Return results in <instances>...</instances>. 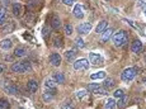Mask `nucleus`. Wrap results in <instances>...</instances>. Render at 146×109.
Segmentation results:
<instances>
[{
    "instance_id": "nucleus-44",
    "label": "nucleus",
    "mask_w": 146,
    "mask_h": 109,
    "mask_svg": "<svg viewBox=\"0 0 146 109\" xmlns=\"http://www.w3.org/2000/svg\"><path fill=\"white\" fill-rule=\"evenodd\" d=\"M145 62H146V55H145Z\"/></svg>"
},
{
    "instance_id": "nucleus-3",
    "label": "nucleus",
    "mask_w": 146,
    "mask_h": 109,
    "mask_svg": "<svg viewBox=\"0 0 146 109\" xmlns=\"http://www.w3.org/2000/svg\"><path fill=\"white\" fill-rule=\"evenodd\" d=\"M103 62H104V58L102 57V55L95 54V52H92L89 54V63H92L93 66H102Z\"/></svg>"
},
{
    "instance_id": "nucleus-38",
    "label": "nucleus",
    "mask_w": 146,
    "mask_h": 109,
    "mask_svg": "<svg viewBox=\"0 0 146 109\" xmlns=\"http://www.w3.org/2000/svg\"><path fill=\"white\" fill-rule=\"evenodd\" d=\"M75 1H76V0H62L64 4H65V5H69V7H70V5H74Z\"/></svg>"
},
{
    "instance_id": "nucleus-32",
    "label": "nucleus",
    "mask_w": 146,
    "mask_h": 109,
    "mask_svg": "<svg viewBox=\"0 0 146 109\" xmlns=\"http://www.w3.org/2000/svg\"><path fill=\"white\" fill-rule=\"evenodd\" d=\"M22 65H23L24 72H29L31 70H32V63H31V61H23Z\"/></svg>"
},
{
    "instance_id": "nucleus-7",
    "label": "nucleus",
    "mask_w": 146,
    "mask_h": 109,
    "mask_svg": "<svg viewBox=\"0 0 146 109\" xmlns=\"http://www.w3.org/2000/svg\"><path fill=\"white\" fill-rule=\"evenodd\" d=\"M50 24H51L52 29H57L61 26V19L58 18V15L56 13H53L51 17H50Z\"/></svg>"
},
{
    "instance_id": "nucleus-18",
    "label": "nucleus",
    "mask_w": 146,
    "mask_h": 109,
    "mask_svg": "<svg viewBox=\"0 0 146 109\" xmlns=\"http://www.w3.org/2000/svg\"><path fill=\"white\" fill-rule=\"evenodd\" d=\"M7 15H8L7 8H5V7H0V26H4V24H5Z\"/></svg>"
},
{
    "instance_id": "nucleus-9",
    "label": "nucleus",
    "mask_w": 146,
    "mask_h": 109,
    "mask_svg": "<svg viewBox=\"0 0 146 109\" xmlns=\"http://www.w3.org/2000/svg\"><path fill=\"white\" fill-rule=\"evenodd\" d=\"M3 89H4V91L7 94H9V95H17L18 94V89H17V86L14 85V84H4V86H3Z\"/></svg>"
},
{
    "instance_id": "nucleus-12",
    "label": "nucleus",
    "mask_w": 146,
    "mask_h": 109,
    "mask_svg": "<svg viewBox=\"0 0 146 109\" xmlns=\"http://www.w3.org/2000/svg\"><path fill=\"white\" fill-rule=\"evenodd\" d=\"M27 90L29 94H35L38 90V83L36 80H29L27 83Z\"/></svg>"
},
{
    "instance_id": "nucleus-29",
    "label": "nucleus",
    "mask_w": 146,
    "mask_h": 109,
    "mask_svg": "<svg viewBox=\"0 0 146 109\" xmlns=\"http://www.w3.org/2000/svg\"><path fill=\"white\" fill-rule=\"evenodd\" d=\"M127 102H128V96L127 95H123L122 98H119V100H118V103H117V107H119V108H123L126 104H127Z\"/></svg>"
},
{
    "instance_id": "nucleus-21",
    "label": "nucleus",
    "mask_w": 146,
    "mask_h": 109,
    "mask_svg": "<svg viewBox=\"0 0 146 109\" xmlns=\"http://www.w3.org/2000/svg\"><path fill=\"white\" fill-rule=\"evenodd\" d=\"M52 43L55 47H57V48H60V47H62L64 44V41H62V37H61L60 34H55L52 38Z\"/></svg>"
},
{
    "instance_id": "nucleus-5",
    "label": "nucleus",
    "mask_w": 146,
    "mask_h": 109,
    "mask_svg": "<svg viewBox=\"0 0 146 109\" xmlns=\"http://www.w3.org/2000/svg\"><path fill=\"white\" fill-rule=\"evenodd\" d=\"M72 14H74L75 18L78 19H83L84 15H85V8H84L83 4H76L74 7V10H72Z\"/></svg>"
},
{
    "instance_id": "nucleus-34",
    "label": "nucleus",
    "mask_w": 146,
    "mask_h": 109,
    "mask_svg": "<svg viewBox=\"0 0 146 109\" xmlns=\"http://www.w3.org/2000/svg\"><path fill=\"white\" fill-rule=\"evenodd\" d=\"M86 94H88V91L86 90H79V91L75 93V96H76L78 99H83V98L86 96Z\"/></svg>"
},
{
    "instance_id": "nucleus-24",
    "label": "nucleus",
    "mask_w": 146,
    "mask_h": 109,
    "mask_svg": "<svg viewBox=\"0 0 146 109\" xmlns=\"http://www.w3.org/2000/svg\"><path fill=\"white\" fill-rule=\"evenodd\" d=\"M15 29V23L14 22H9L8 24H4V28H3V33H10Z\"/></svg>"
},
{
    "instance_id": "nucleus-43",
    "label": "nucleus",
    "mask_w": 146,
    "mask_h": 109,
    "mask_svg": "<svg viewBox=\"0 0 146 109\" xmlns=\"http://www.w3.org/2000/svg\"><path fill=\"white\" fill-rule=\"evenodd\" d=\"M142 83H144V84H145V85H146V75H145V76H144V77H142Z\"/></svg>"
},
{
    "instance_id": "nucleus-42",
    "label": "nucleus",
    "mask_w": 146,
    "mask_h": 109,
    "mask_svg": "<svg viewBox=\"0 0 146 109\" xmlns=\"http://www.w3.org/2000/svg\"><path fill=\"white\" fill-rule=\"evenodd\" d=\"M7 60H8V61H13L14 57H12V56H7Z\"/></svg>"
},
{
    "instance_id": "nucleus-13",
    "label": "nucleus",
    "mask_w": 146,
    "mask_h": 109,
    "mask_svg": "<svg viewBox=\"0 0 146 109\" xmlns=\"http://www.w3.org/2000/svg\"><path fill=\"white\" fill-rule=\"evenodd\" d=\"M12 9H13V14L15 17H21L22 13H23V7H22L21 3H13Z\"/></svg>"
},
{
    "instance_id": "nucleus-4",
    "label": "nucleus",
    "mask_w": 146,
    "mask_h": 109,
    "mask_svg": "<svg viewBox=\"0 0 146 109\" xmlns=\"http://www.w3.org/2000/svg\"><path fill=\"white\" fill-rule=\"evenodd\" d=\"M74 69L78 70V71H80V70H86L89 69V60H86V58H80V60H76L74 62Z\"/></svg>"
},
{
    "instance_id": "nucleus-39",
    "label": "nucleus",
    "mask_w": 146,
    "mask_h": 109,
    "mask_svg": "<svg viewBox=\"0 0 146 109\" xmlns=\"http://www.w3.org/2000/svg\"><path fill=\"white\" fill-rule=\"evenodd\" d=\"M60 109H74V107H72L71 104H69V103H67V104H62V107H61Z\"/></svg>"
},
{
    "instance_id": "nucleus-30",
    "label": "nucleus",
    "mask_w": 146,
    "mask_h": 109,
    "mask_svg": "<svg viewBox=\"0 0 146 109\" xmlns=\"http://www.w3.org/2000/svg\"><path fill=\"white\" fill-rule=\"evenodd\" d=\"M114 107H117V103L114 102V99H108L104 105V109H114Z\"/></svg>"
},
{
    "instance_id": "nucleus-41",
    "label": "nucleus",
    "mask_w": 146,
    "mask_h": 109,
    "mask_svg": "<svg viewBox=\"0 0 146 109\" xmlns=\"http://www.w3.org/2000/svg\"><path fill=\"white\" fill-rule=\"evenodd\" d=\"M4 70H5V66L3 65V63H0V72H3Z\"/></svg>"
},
{
    "instance_id": "nucleus-17",
    "label": "nucleus",
    "mask_w": 146,
    "mask_h": 109,
    "mask_svg": "<svg viewBox=\"0 0 146 109\" xmlns=\"http://www.w3.org/2000/svg\"><path fill=\"white\" fill-rule=\"evenodd\" d=\"M13 46V42L10 40H8V38H5V40L0 41V48L4 50V51H8V50H10Z\"/></svg>"
},
{
    "instance_id": "nucleus-36",
    "label": "nucleus",
    "mask_w": 146,
    "mask_h": 109,
    "mask_svg": "<svg viewBox=\"0 0 146 109\" xmlns=\"http://www.w3.org/2000/svg\"><path fill=\"white\" fill-rule=\"evenodd\" d=\"M114 98H117V99H119V98H122L123 95H125V91L122 90V89H117L116 91H114Z\"/></svg>"
},
{
    "instance_id": "nucleus-14",
    "label": "nucleus",
    "mask_w": 146,
    "mask_h": 109,
    "mask_svg": "<svg viewBox=\"0 0 146 109\" xmlns=\"http://www.w3.org/2000/svg\"><path fill=\"white\" fill-rule=\"evenodd\" d=\"M56 85H57V83L55 81V80L52 79H46L44 80V89H47V90H53V91H56Z\"/></svg>"
},
{
    "instance_id": "nucleus-26",
    "label": "nucleus",
    "mask_w": 146,
    "mask_h": 109,
    "mask_svg": "<svg viewBox=\"0 0 146 109\" xmlns=\"http://www.w3.org/2000/svg\"><path fill=\"white\" fill-rule=\"evenodd\" d=\"M50 36H51V28L44 26L43 28H42V37H43V40H48Z\"/></svg>"
},
{
    "instance_id": "nucleus-20",
    "label": "nucleus",
    "mask_w": 146,
    "mask_h": 109,
    "mask_svg": "<svg viewBox=\"0 0 146 109\" xmlns=\"http://www.w3.org/2000/svg\"><path fill=\"white\" fill-rule=\"evenodd\" d=\"M107 28H108V22L107 20H100L99 23H98L97 28H95V32L97 33H103Z\"/></svg>"
},
{
    "instance_id": "nucleus-22",
    "label": "nucleus",
    "mask_w": 146,
    "mask_h": 109,
    "mask_svg": "<svg viewBox=\"0 0 146 109\" xmlns=\"http://www.w3.org/2000/svg\"><path fill=\"white\" fill-rule=\"evenodd\" d=\"M52 79L57 84H64L65 83V75H64L62 72H55V74L52 75Z\"/></svg>"
},
{
    "instance_id": "nucleus-40",
    "label": "nucleus",
    "mask_w": 146,
    "mask_h": 109,
    "mask_svg": "<svg viewBox=\"0 0 146 109\" xmlns=\"http://www.w3.org/2000/svg\"><path fill=\"white\" fill-rule=\"evenodd\" d=\"M140 4H141V7H142V10H144V13L146 14V3H144V1H140Z\"/></svg>"
},
{
    "instance_id": "nucleus-35",
    "label": "nucleus",
    "mask_w": 146,
    "mask_h": 109,
    "mask_svg": "<svg viewBox=\"0 0 146 109\" xmlns=\"http://www.w3.org/2000/svg\"><path fill=\"white\" fill-rule=\"evenodd\" d=\"M0 109H9V103L5 99H0Z\"/></svg>"
},
{
    "instance_id": "nucleus-19",
    "label": "nucleus",
    "mask_w": 146,
    "mask_h": 109,
    "mask_svg": "<svg viewBox=\"0 0 146 109\" xmlns=\"http://www.w3.org/2000/svg\"><path fill=\"white\" fill-rule=\"evenodd\" d=\"M106 77H107V74L104 71H98V72H95V74L90 75V79L93 80V81H95V80H104Z\"/></svg>"
},
{
    "instance_id": "nucleus-6",
    "label": "nucleus",
    "mask_w": 146,
    "mask_h": 109,
    "mask_svg": "<svg viewBox=\"0 0 146 109\" xmlns=\"http://www.w3.org/2000/svg\"><path fill=\"white\" fill-rule=\"evenodd\" d=\"M92 24L89 23V22H84V23L79 24V27H78V32H79V34H89V32L92 30Z\"/></svg>"
},
{
    "instance_id": "nucleus-11",
    "label": "nucleus",
    "mask_w": 146,
    "mask_h": 109,
    "mask_svg": "<svg viewBox=\"0 0 146 109\" xmlns=\"http://www.w3.org/2000/svg\"><path fill=\"white\" fill-rule=\"evenodd\" d=\"M50 63L55 67H58L61 65V56L58 54H51L50 55Z\"/></svg>"
},
{
    "instance_id": "nucleus-10",
    "label": "nucleus",
    "mask_w": 146,
    "mask_h": 109,
    "mask_svg": "<svg viewBox=\"0 0 146 109\" xmlns=\"http://www.w3.org/2000/svg\"><path fill=\"white\" fill-rule=\"evenodd\" d=\"M55 93L56 91H53V90H47V89H44L43 93H42V99H43V102H46V103L52 102L53 96H55Z\"/></svg>"
},
{
    "instance_id": "nucleus-15",
    "label": "nucleus",
    "mask_w": 146,
    "mask_h": 109,
    "mask_svg": "<svg viewBox=\"0 0 146 109\" xmlns=\"http://www.w3.org/2000/svg\"><path fill=\"white\" fill-rule=\"evenodd\" d=\"M13 72H15V74H23L24 72V69H23V65H22V62H14L12 65V67H10Z\"/></svg>"
},
{
    "instance_id": "nucleus-33",
    "label": "nucleus",
    "mask_w": 146,
    "mask_h": 109,
    "mask_svg": "<svg viewBox=\"0 0 146 109\" xmlns=\"http://www.w3.org/2000/svg\"><path fill=\"white\" fill-rule=\"evenodd\" d=\"M75 44H76L78 48H84L85 47V42H84L83 38H76L75 40Z\"/></svg>"
},
{
    "instance_id": "nucleus-28",
    "label": "nucleus",
    "mask_w": 146,
    "mask_h": 109,
    "mask_svg": "<svg viewBox=\"0 0 146 109\" xmlns=\"http://www.w3.org/2000/svg\"><path fill=\"white\" fill-rule=\"evenodd\" d=\"M99 88H102V85H100V84H98V83H95V81L94 83H90L88 85V90L92 91V93H95V91H97Z\"/></svg>"
},
{
    "instance_id": "nucleus-25",
    "label": "nucleus",
    "mask_w": 146,
    "mask_h": 109,
    "mask_svg": "<svg viewBox=\"0 0 146 109\" xmlns=\"http://www.w3.org/2000/svg\"><path fill=\"white\" fill-rule=\"evenodd\" d=\"M14 56L15 57H24V56H27V50L24 47H18L14 51Z\"/></svg>"
},
{
    "instance_id": "nucleus-8",
    "label": "nucleus",
    "mask_w": 146,
    "mask_h": 109,
    "mask_svg": "<svg viewBox=\"0 0 146 109\" xmlns=\"http://www.w3.org/2000/svg\"><path fill=\"white\" fill-rule=\"evenodd\" d=\"M142 50H144V46H142L141 41L140 40H135L132 42V44H131V51L133 52V54H141Z\"/></svg>"
},
{
    "instance_id": "nucleus-2",
    "label": "nucleus",
    "mask_w": 146,
    "mask_h": 109,
    "mask_svg": "<svg viewBox=\"0 0 146 109\" xmlns=\"http://www.w3.org/2000/svg\"><path fill=\"white\" fill-rule=\"evenodd\" d=\"M137 75V70L133 69V67H127L125 69L122 71V74H121V79H122V81L125 83H130L132 81V80L136 77Z\"/></svg>"
},
{
    "instance_id": "nucleus-31",
    "label": "nucleus",
    "mask_w": 146,
    "mask_h": 109,
    "mask_svg": "<svg viewBox=\"0 0 146 109\" xmlns=\"http://www.w3.org/2000/svg\"><path fill=\"white\" fill-rule=\"evenodd\" d=\"M72 26L70 23H67V24H65V27H64V32H65V34L66 36H71L72 34Z\"/></svg>"
},
{
    "instance_id": "nucleus-1",
    "label": "nucleus",
    "mask_w": 146,
    "mask_h": 109,
    "mask_svg": "<svg viewBox=\"0 0 146 109\" xmlns=\"http://www.w3.org/2000/svg\"><path fill=\"white\" fill-rule=\"evenodd\" d=\"M112 41H113V43L116 47H122L123 44L127 43V32L123 29L116 32L113 36H112Z\"/></svg>"
},
{
    "instance_id": "nucleus-16",
    "label": "nucleus",
    "mask_w": 146,
    "mask_h": 109,
    "mask_svg": "<svg viewBox=\"0 0 146 109\" xmlns=\"http://www.w3.org/2000/svg\"><path fill=\"white\" fill-rule=\"evenodd\" d=\"M112 36H113V30H112L111 28H107L104 32L102 33V36H100V41H102V42H107L109 38H112Z\"/></svg>"
},
{
    "instance_id": "nucleus-23",
    "label": "nucleus",
    "mask_w": 146,
    "mask_h": 109,
    "mask_svg": "<svg viewBox=\"0 0 146 109\" xmlns=\"http://www.w3.org/2000/svg\"><path fill=\"white\" fill-rule=\"evenodd\" d=\"M64 57L66 58V61L71 62V61H74L75 57H76V52H75L74 50H69V51H66L65 54H64Z\"/></svg>"
},
{
    "instance_id": "nucleus-27",
    "label": "nucleus",
    "mask_w": 146,
    "mask_h": 109,
    "mask_svg": "<svg viewBox=\"0 0 146 109\" xmlns=\"http://www.w3.org/2000/svg\"><path fill=\"white\" fill-rule=\"evenodd\" d=\"M103 86H104V89H107V90H108V89H112L114 86V80L111 79V77H106Z\"/></svg>"
},
{
    "instance_id": "nucleus-45",
    "label": "nucleus",
    "mask_w": 146,
    "mask_h": 109,
    "mask_svg": "<svg viewBox=\"0 0 146 109\" xmlns=\"http://www.w3.org/2000/svg\"><path fill=\"white\" fill-rule=\"evenodd\" d=\"M107 1H111V0H107Z\"/></svg>"
},
{
    "instance_id": "nucleus-37",
    "label": "nucleus",
    "mask_w": 146,
    "mask_h": 109,
    "mask_svg": "<svg viewBox=\"0 0 146 109\" xmlns=\"http://www.w3.org/2000/svg\"><path fill=\"white\" fill-rule=\"evenodd\" d=\"M94 94H98V95H107V89H104V88H99Z\"/></svg>"
}]
</instances>
